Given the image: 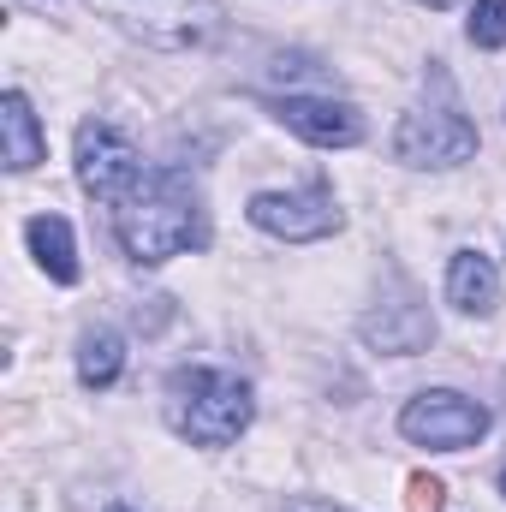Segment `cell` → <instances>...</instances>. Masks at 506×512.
Instances as JSON below:
<instances>
[{"label": "cell", "instance_id": "obj_8", "mask_svg": "<svg viewBox=\"0 0 506 512\" xmlns=\"http://www.w3.org/2000/svg\"><path fill=\"white\" fill-rule=\"evenodd\" d=\"M274 120L286 131H298L304 143H316V149H352L364 137V114L352 102H334V96H280Z\"/></svg>", "mask_w": 506, "mask_h": 512}, {"label": "cell", "instance_id": "obj_13", "mask_svg": "<svg viewBox=\"0 0 506 512\" xmlns=\"http://www.w3.org/2000/svg\"><path fill=\"white\" fill-rule=\"evenodd\" d=\"M120 370H126V346H120V334H114V328H90V334L78 340V382L84 387H114L120 382Z\"/></svg>", "mask_w": 506, "mask_h": 512}, {"label": "cell", "instance_id": "obj_19", "mask_svg": "<svg viewBox=\"0 0 506 512\" xmlns=\"http://www.w3.org/2000/svg\"><path fill=\"white\" fill-rule=\"evenodd\" d=\"M114 512H131V507H114Z\"/></svg>", "mask_w": 506, "mask_h": 512}, {"label": "cell", "instance_id": "obj_7", "mask_svg": "<svg viewBox=\"0 0 506 512\" xmlns=\"http://www.w3.org/2000/svg\"><path fill=\"white\" fill-rule=\"evenodd\" d=\"M251 221L262 233H274V239H292V245H304V239H328V233H340L346 227V215H340V203L316 185V191H256L251 197Z\"/></svg>", "mask_w": 506, "mask_h": 512}, {"label": "cell", "instance_id": "obj_10", "mask_svg": "<svg viewBox=\"0 0 506 512\" xmlns=\"http://www.w3.org/2000/svg\"><path fill=\"white\" fill-rule=\"evenodd\" d=\"M364 340L381 346V352H393V358H411V352H423L435 340V322L417 304H387V310H370L364 316Z\"/></svg>", "mask_w": 506, "mask_h": 512}, {"label": "cell", "instance_id": "obj_9", "mask_svg": "<svg viewBox=\"0 0 506 512\" xmlns=\"http://www.w3.org/2000/svg\"><path fill=\"white\" fill-rule=\"evenodd\" d=\"M447 298H453V310H465V316H495V304H501V274H495V262L483 251H459L447 262Z\"/></svg>", "mask_w": 506, "mask_h": 512}, {"label": "cell", "instance_id": "obj_12", "mask_svg": "<svg viewBox=\"0 0 506 512\" xmlns=\"http://www.w3.org/2000/svg\"><path fill=\"white\" fill-rule=\"evenodd\" d=\"M24 239H30V256L42 262V274H48V280H60V286H72V280H78V251H72V227H66L60 215H36V221L24 227Z\"/></svg>", "mask_w": 506, "mask_h": 512}, {"label": "cell", "instance_id": "obj_16", "mask_svg": "<svg viewBox=\"0 0 506 512\" xmlns=\"http://www.w3.org/2000/svg\"><path fill=\"white\" fill-rule=\"evenodd\" d=\"M286 512H346V507H334V501H316V495H298V501H286Z\"/></svg>", "mask_w": 506, "mask_h": 512}, {"label": "cell", "instance_id": "obj_18", "mask_svg": "<svg viewBox=\"0 0 506 512\" xmlns=\"http://www.w3.org/2000/svg\"><path fill=\"white\" fill-rule=\"evenodd\" d=\"M501 495H506V471H501Z\"/></svg>", "mask_w": 506, "mask_h": 512}, {"label": "cell", "instance_id": "obj_1", "mask_svg": "<svg viewBox=\"0 0 506 512\" xmlns=\"http://www.w3.org/2000/svg\"><path fill=\"white\" fill-rule=\"evenodd\" d=\"M114 233L131 262H167L179 251H203L209 221H203L197 179L185 167H143V179L114 203Z\"/></svg>", "mask_w": 506, "mask_h": 512}, {"label": "cell", "instance_id": "obj_17", "mask_svg": "<svg viewBox=\"0 0 506 512\" xmlns=\"http://www.w3.org/2000/svg\"><path fill=\"white\" fill-rule=\"evenodd\" d=\"M417 6H453V0H417Z\"/></svg>", "mask_w": 506, "mask_h": 512}, {"label": "cell", "instance_id": "obj_6", "mask_svg": "<svg viewBox=\"0 0 506 512\" xmlns=\"http://www.w3.org/2000/svg\"><path fill=\"white\" fill-rule=\"evenodd\" d=\"M137 179H143V161H137L126 131L102 126V120H84L78 126V185L90 197H102V203H120Z\"/></svg>", "mask_w": 506, "mask_h": 512}, {"label": "cell", "instance_id": "obj_3", "mask_svg": "<svg viewBox=\"0 0 506 512\" xmlns=\"http://www.w3.org/2000/svg\"><path fill=\"white\" fill-rule=\"evenodd\" d=\"M96 12H108L126 36L161 54H185V48H209L221 36V0H90Z\"/></svg>", "mask_w": 506, "mask_h": 512}, {"label": "cell", "instance_id": "obj_11", "mask_svg": "<svg viewBox=\"0 0 506 512\" xmlns=\"http://www.w3.org/2000/svg\"><path fill=\"white\" fill-rule=\"evenodd\" d=\"M0 137H6V167L12 173H30L42 161V120H36V108H30L24 90L0 96Z\"/></svg>", "mask_w": 506, "mask_h": 512}, {"label": "cell", "instance_id": "obj_15", "mask_svg": "<svg viewBox=\"0 0 506 512\" xmlns=\"http://www.w3.org/2000/svg\"><path fill=\"white\" fill-rule=\"evenodd\" d=\"M441 507H447V483L429 477V471H417L405 483V512H441Z\"/></svg>", "mask_w": 506, "mask_h": 512}, {"label": "cell", "instance_id": "obj_2", "mask_svg": "<svg viewBox=\"0 0 506 512\" xmlns=\"http://www.w3.org/2000/svg\"><path fill=\"white\" fill-rule=\"evenodd\" d=\"M161 411H167V429L179 441H191V447H233L251 429L256 399H251V382L245 376L191 364V370H173L167 376Z\"/></svg>", "mask_w": 506, "mask_h": 512}, {"label": "cell", "instance_id": "obj_14", "mask_svg": "<svg viewBox=\"0 0 506 512\" xmlns=\"http://www.w3.org/2000/svg\"><path fill=\"white\" fill-rule=\"evenodd\" d=\"M471 42L477 48H506V0H477L471 6Z\"/></svg>", "mask_w": 506, "mask_h": 512}, {"label": "cell", "instance_id": "obj_4", "mask_svg": "<svg viewBox=\"0 0 506 512\" xmlns=\"http://www.w3.org/2000/svg\"><path fill=\"white\" fill-rule=\"evenodd\" d=\"M489 405H477V399H465V393H453V387H429V393H417L405 411H399V435L405 441H417V447H435V453H465V447H477L483 435H489Z\"/></svg>", "mask_w": 506, "mask_h": 512}, {"label": "cell", "instance_id": "obj_5", "mask_svg": "<svg viewBox=\"0 0 506 512\" xmlns=\"http://www.w3.org/2000/svg\"><path fill=\"white\" fill-rule=\"evenodd\" d=\"M477 155V126L447 102V108H411L393 131V161L405 167H459Z\"/></svg>", "mask_w": 506, "mask_h": 512}]
</instances>
